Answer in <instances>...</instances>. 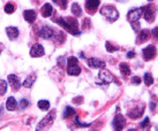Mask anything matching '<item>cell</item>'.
Returning <instances> with one entry per match:
<instances>
[{
  "mask_svg": "<svg viewBox=\"0 0 158 131\" xmlns=\"http://www.w3.org/2000/svg\"><path fill=\"white\" fill-rule=\"evenodd\" d=\"M56 23H58L59 26H61L66 31H68L70 35L77 36L81 34V31L79 30V22L75 18H59L57 20H54Z\"/></svg>",
  "mask_w": 158,
  "mask_h": 131,
  "instance_id": "cell-1",
  "label": "cell"
},
{
  "mask_svg": "<svg viewBox=\"0 0 158 131\" xmlns=\"http://www.w3.org/2000/svg\"><path fill=\"white\" fill-rule=\"evenodd\" d=\"M142 14H143V7H141V8H133L127 14L128 22L132 24L133 29L135 31L140 30V22L139 21H140Z\"/></svg>",
  "mask_w": 158,
  "mask_h": 131,
  "instance_id": "cell-2",
  "label": "cell"
},
{
  "mask_svg": "<svg viewBox=\"0 0 158 131\" xmlns=\"http://www.w3.org/2000/svg\"><path fill=\"white\" fill-rule=\"evenodd\" d=\"M56 116H57L56 109H53V110H51V112L37 124L36 131H48L50 128L52 127L53 122H54V120H56Z\"/></svg>",
  "mask_w": 158,
  "mask_h": 131,
  "instance_id": "cell-3",
  "label": "cell"
},
{
  "mask_svg": "<svg viewBox=\"0 0 158 131\" xmlns=\"http://www.w3.org/2000/svg\"><path fill=\"white\" fill-rule=\"evenodd\" d=\"M101 14L103 16H105L107 18V21L114 22L119 18V12L117 10V8L114 6H111V5H105L101 8Z\"/></svg>",
  "mask_w": 158,
  "mask_h": 131,
  "instance_id": "cell-4",
  "label": "cell"
},
{
  "mask_svg": "<svg viewBox=\"0 0 158 131\" xmlns=\"http://www.w3.org/2000/svg\"><path fill=\"white\" fill-rule=\"evenodd\" d=\"M113 81V77H112V74H111L109 70L106 69H101L99 71V74L97 76V84H99V85H109Z\"/></svg>",
  "mask_w": 158,
  "mask_h": 131,
  "instance_id": "cell-5",
  "label": "cell"
},
{
  "mask_svg": "<svg viewBox=\"0 0 158 131\" xmlns=\"http://www.w3.org/2000/svg\"><path fill=\"white\" fill-rule=\"evenodd\" d=\"M125 127H126V118L121 114H117L112 121L113 131H123Z\"/></svg>",
  "mask_w": 158,
  "mask_h": 131,
  "instance_id": "cell-6",
  "label": "cell"
},
{
  "mask_svg": "<svg viewBox=\"0 0 158 131\" xmlns=\"http://www.w3.org/2000/svg\"><path fill=\"white\" fill-rule=\"evenodd\" d=\"M143 18L148 23H152L155 21V16H156V12H155V7L152 5H148L143 7Z\"/></svg>",
  "mask_w": 158,
  "mask_h": 131,
  "instance_id": "cell-7",
  "label": "cell"
},
{
  "mask_svg": "<svg viewBox=\"0 0 158 131\" xmlns=\"http://www.w3.org/2000/svg\"><path fill=\"white\" fill-rule=\"evenodd\" d=\"M144 109H145V105L144 104H142L140 102L139 105H136L135 107L133 109H131L129 112H128V116L131 118H139L141 117L143 113H144Z\"/></svg>",
  "mask_w": 158,
  "mask_h": 131,
  "instance_id": "cell-8",
  "label": "cell"
},
{
  "mask_svg": "<svg viewBox=\"0 0 158 131\" xmlns=\"http://www.w3.org/2000/svg\"><path fill=\"white\" fill-rule=\"evenodd\" d=\"M156 53H157V50H156V47H155L154 45H149L148 47L143 48V51H142L143 59H144L145 61L152 60V59L156 57Z\"/></svg>",
  "mask_w": 158,
  "mask_h": 131,
  "instance_id": "cell-9",
  "label": "cell"
},
{
  "mask_svg": "<svg viewBox=\"0 0 158 131\" xmlns=\"http://www.w3.org/2000/svg\"><path fill=\"white\" fill-rule=\"evenodd\" d=\"M99 5H101V0H85L84 7L89 14H95Z\"/></svg>",
  "mask_w": 158,
  "mask_h": 131,
  "instance_id": "cell-10",
  "label": "cell"
},
{
  "mask_svg": "<svg viewBox=\"0 0 158 131\" xmlns=\"http://www.w3.org/2000/svg\"><path fill=\"white\" fill-rule=\"evenodd\" d=\"M87 62H88L89 67L92 69H104V67H105V62L97 58H90Z\"/></svg>",
  "mask_w": 158,
  "mask_h": 131,
  "instance_id": "cell-11",
  "label": "cell"
},
{
  "mask_svg": "<svg viewBox=\"0 0 158 131\" xmlns=\"http://www.w3.org/2000/svg\"><path fill=\"white\" fill-rule=\"evenodd\" d=\"M8 82H9L10 87L13 89L14 91H18V90H20V87L22 86V83H21L20 78H19L16 75H14V74L8 75Z\"/></svg>",
  "mask_w": 158,
  "mask_h": 131,
  "instance_id": "cell-12",
  "label": "cell"
},
{
  "mask_svg": "<svg viewBox=\"0 0 158 131\" xmlns=\"http://www.w3.org/2000/svg\"><path fill=\"white\" fill-rule=\"evenodd\" d=\"M40 36L43 39H51L53 36H54V31H53L52 28H50V26H44L40 28Z\"/></svg>",
  "mask_w": 158,
  "mask_h": 131,
  "instance_id": "cell-13",
  "label": "cell"
},
{
  "mask_svg": "<svg viewBox=\"0 0 158 131\" xmlns=\"http://www.w3.org/2000/svg\"><path fill=\"white\" fill-rule=\"evenodd\" d=\"M30 55L32 58H40L44 55V47L40 44H35L30 50Z\"/></svg>",
  "mask_w": 158,
  "mask_h": 131,
  "instance_id": "cell-14",
  "label": "cell"
},
{
  "mask_svg": "<svg viewBox=\"0 0 158 131\" xmlns=\"http://www.w3.org/2000/svg\"><path fill=\"white\" fill-rule=\"evenodd\" d=\"M150 38V31L147 30V29H143V30H141L139 32V35L136 37V44H143L145 43L147 40Z\"/></svg>",
  "mask_w": 158,
  "mask_h": 131,
  "instance_id": "cell-15",
  "label": "cell"
},
{
  "mask_svg": "<svg viewBox=\"0 0 158 131\" xmlns=\"http://www.w3.org/2000/svg\"><path fill=\"white\" fill-rule=\"evenodd\" d=\"M23 18H24V20L28 23L32 24L36 20V12L32 10V9H27V10H24V13H23Z\"/></svg>",
  "mask_w": 158,
  "mask_h": 131,
  "instance_id": "cell-16",
  "label": "cell"
},
{
  "mask_svg": "<svg viewBox=\"0 0 158 131\" xmlns=\"http://www.w3.org/2000/svg\"><path fill=\"white\" fill-rule=\"evenodd\" d=\"M6 34L8 36V38L10 40H15L16 38L19 37V29L18 28H15V26H8V28H6Z\"/></svg>",
  "mask_w": 158,
  "mask_h": 131,
  "instance_id": "cell-17",
  "label": "cell"
},
{
  "mask_svg": "<svg viewBox=\"0 0 158 131\" xmlns=\"http://www.w3.org/2000/svg\"><path fill=\"white\" fill-rule=\"evenodd\" d=\"M53 13V7L50 4L43 5V7L40 8V14L43 18H50Z\"/></svg>",
  "mask_w": 158,
  "mask_h": 131,
  "instance_id": "cell-18",
  "label": "cell"
},
{
  "mask_svg": "<svg viewBox=\"0 0 158 131\" xmlns=\"http://www.w3.org/2000/svg\"><path fill=\"white\" fill-rule=\"evenodd\" d=\"M6 108L8 109L9 112H13V110L18 108V102H16L14 97H9L8 99H7V101H6Z\"/></svg>",
  "mask_w": 158,
  "mask_h": 131,
  "instance_id": "cell-19",
  "label": "cell"
},
{
  "mask_svg": "<svg viewBox=\"0 0 158 131\" xmlns=\"http://www.w3.org/2000/svg\"><path fill=\"white\" fill-rule=\"evenodd\" d=\"M67 74L69 76H79L81 74V68L77 66H72V67H67Z\"/></svg>",
  "mask_w": 158,
  "mask_h": 131,
  "instance_id": "cell-20",
  "label": "cell"
},
{
  "mask_svg": "<svg viewBox=\"0 0 158 131\" xmlns=\"http://www.w3.org/2000/svg\"><path fill=\"white\" fill-rule=\"evenodd\" d=\"M36 78H37V76H36L35 74L29 75V76L24 79V82H23V86L28 87V89H29V87H31V86H32V84L36 82Z\"/></svg>",
  "mask_w": 158,
  "mask_h": 131,
  "instance_id": "cell-21",
  "label": "cell"
},
{
  "mask_svg": "<svg viewBox=\"0 0 158 131\" xmlns=\"http://www.w3.org/2000/svg\"><path fill=\"white\" fill-rule=\"evenodd\" d=\"M72 14L74 15L75 18H80L82 15V8L77 2L72 4Z\"/></svg>",
  "mask_w": 158,
  "mask_h": 131,
  "instance_id": "cell-22",
  "label": "cell"
},
{
  "mask_svg": "<svg viewBox=\"0 0 158 131\" xmlns=\"http://www.w3.org/2000/svg\"><path fill=\"white\" fill-rule=\"evenodd\" d=\"M119 69H120V71H121V74H123V76H129V75H131V68H129V65L125 63V62H123V63L119 65Z\"/></svg>",
  "mask_w": 158,
  "mask_h": 131,
  "instance_id": "cell-23",
  "label": "cell"
},
{
  "mask_svg": "<svg viewBox=\"0 0 158 131\" xmlns=\"http://www.w3.org/2000/svg\"><path fill=\"white\" fill-rule=\"evenodd\" d=\"M74 115H75L74 108H72L69 106L65 108V110H64V118H70V117H73Z\"/></svg>",
  "mask_w": 158,
  "mask_h": 131,
  "instance_id": "cell-24",
  "label": "cell"
},
{
  "mask_svg": "<svg viewBox=\"0 0 158 131\" xmlns=\"http://www.w3.org/2000/svg\"><path fill=\"white\" fill-rule=\"evenodd\" d=\"M143 81H144V84L147 86H150V85L154 84V77L151 76L150 73H145L144 77H143Z\"/></svg>",
  "mask_w": 158,
  "mask_h": 131,
  "instance_id": "cell-25",
  "label": "cell"
},
{
  "mask_svg": "<svg viewBox=\"0 0 158 131\" xmlns=\"http://www.w3.org/2000/svg\"><path fill=\"white\" fill-rule=\"evenodd\" d=\"M37 105H38V108L40 110H48L50 108V102H48V100H40L37 102Z\"/></svg>",
  "mask_w": 158,
  "mask_h": 131,
  "instance_id": "cell-26",
  "label": "cell"
},
{
  "mask_svg": "<svg viewBox=\"0 0 158 131\" xmlns=\"http://www.w3.org/2000/svg\"><path fill=\"white\" fill-rule=\"evenodd\" d=\"M6 91H7V83L4 79H0V97L5 96Z\"/></svg>",
  "mask_w": 158,
  "mask_h": 131,
  "instance_id": "cell-27",
  "label": "cell"
},
{
  "mask_svg": "<svg viewBox=\"0 0 158 131\" xmlns=\"http://www.w3.org/2000/svg\"><path fill=\"white\" fill-rule=\"evenodd\" d=\"M105 46H106V51H107L109 53H113V52H117V51H119V47L114 46L113 44H111L110 42H106Z\"/></svg>",
  "mask_w": 158,
  "mask_h": 131,
  "instance_id": "cell-28",
  "label": "cell"
},
{
  "mask_svg": "<svg viewBox=\"0 0 158 131\" xmlns=\"http://www.w3.org/2000/svg\"><path fill=\"white\" fill-rule=\"evenodd\" d=\"M14 10H15V6L12 2H8V4L5 5V13L6 14H13Z\"/></svg>",
  "mask_w": 158,
  "mask_h": 131,
  "instance_id": "cell-29",
  "label": "cell"
},
{
  "mask_svg": "<svg viewBox=\"0 0 158 131\" xmlns=\"http://www.w3.org/2000/svg\"><path fill=\"white\" fill-rule=\"evenodd\" d=\"M79 65V60L75 57H69L67 59V67H72V66H77Z\"/></svg>",
  "mask_w": 158,
  "mask_h": 131,
  "instance_id": "cell-30",
  "label": "cell"
},
{
  "mask_svg": "<svg viewBox=\"0 0 158 131\" xmlns=\"http://www.w3.org/2000/svg\"><path fill=\"white\" fill-rule=\"evenodd\" d=\"M56 37H58L57 38V43L58 44H61L65 42V35H64V32H58V34H56Z\"/></svg>",
  "mask_w": 158,
  "mask_h": 131,
  "instance_id": "cell-31",
  "label": "cell"
},
{
  "mask_svg": "<svg viewBox=\"0 0 158 131\" xmlns=\"http://www.w3.org/2000/svg\"><path fill=\"white\" fill-rule=\"evenodd\" d=\"M29 106V101L27 100V99H22V100L19 102V107L21 109H24V108H27Z\"/></svg>",
  "mask_w": 158,
  "mask_h": 131,
  "instance_id": "cell-32",
  "label": "cell"
},
{
  "mask_svg": "<svg viewBox=\"0 0 158 131\" xmlns=\"http://www.w3.org/2000/svg\"><path fill=\"white\" fill-rule=\"evenodd\" d=\"M149 124H150V118L149 117H145L144 120L141 122V128H142V129H145V128L148 127Z\"/></svg>",
  "mask_w": 158,
  "mask_h": 131,
  "instance_id": "cell-33",
  "label": "cell"
},
{
  "mask_svg": "<svg viewBox=\"0 0 158 131\" xmlns=\"http://www.w3.org/2000/svg\"><path fill=\"white\" fill-rule=\"evenodd\" d=\"M75 123H76V125H79V127H82V128H88L89 125H90V124H88V123H81L77 116L75 117Z\"/></svg>",
  "mask_w": 158,
  "mask_h": 131,
  "instance_id": "cell-34",
  "label": "cell"
},
{
  "mask_svg": "<svg viewBox=\"0 0 158 131\" xmlns=\"http://www.w3.org/2000/svg\"><path fill=\"white\" fill-rule=\"evenodd\" d=\"M58 4H59V6H60L62 9H66L67 5H68V0H59Z\"/></svg>",
  "mask_w": 158,
  "mask_h": 131,
  "instance_id": "cell-35",
  "label": "cell"
},
{
  "mask_svg": "<svg viewBox=\"0 0 158 131\" xmlns=\"http://www.w3.org/2000/svg\"><path fill=\"white\" fill-rule=\"evenodd\" d=\"M82 26H83V29H90V20L89 18H84L83 20V23H82Z\"/></svg>",
  "mask_w": 158,
  "mask_h": 131,
  "instance_id": "cell-36",
  "label": "cell"
},
{
  "mask_svg": "<svg viewBox=\"0 0 158 131\" xmlns=\"http://www.w3.org/2000/svg\"><path fill=\"white\" fill-rule=\"evenodd\" d=\"M140 83H141V78L139 77V76H134V77H132L133 85H140Z\"/></svg>",
  "mask_w": 158,
  "mask_h": 131,
  "instance_id": "cell-37",
  "label": "cell"
},
{
  "mask_svg": "<svg viewBox=\"0 0 158 131\" xmlns=\"http://www.w3.org/2000/svg\"><path fill=\"white\" fill-rule=\"evenodd\" d=\"M65 62H66V60H65L64 57L58 58V65L60 66V67H64V66H65Z\"/></svg>",
  "mask_w": 158,
  "mask_h": 131,
  "instance_id": "cell-38",
  "label": "cell"
},
{
  "mask_svg": "<svg viewBox=\"0 0 158 131\" xmlns=\"http://www.w3.org/2000/svg\"><path fill=\"white\" fill-rule=\"evenodd\" d=\"M151 34H152V36H154V38L158 39V26H156V28H154V29H152Z\"/></svg>",
  "mask_w": 158,
  "mask_h": 131,
  "instance_id": "cell-39",
  "label": "cell"
},
{
  "mask_svg": "<svg viewBox=\"0 0 158 131\" xmlns=\"http://www.w3.org/2000/svg\"><path fill=\"white\" fill-rule=\"evenodd\" d=\"M135 55H136V53L134 52V51H131V52L127 53V58H128V59H133V58L135 57Z\"/></svg>",
  "mask_w": 158,
  "mask_h": 131,
  "instance_id": "cell-40",
  "label": "cell"
},
{
  "mask_svg": "<svg viewBox=\"0 0 158 131\" xmlns=\"http://www.w3.org/2000/svg\"><path fill=\"white\" fill-rule=\"evenodd\" d=\"M155 107H156V102H150V109H151V112L155 110Z\"/></svg>",
  "mask_w": 158,
  "mask_h": 131,
  "instance_id": "cell-41",
  "label": "cell"
},
{
  "mask_svg": "<svg viewBox=\"0 0 158 131\" xmlns=\"http://www.w3.org/2000/svg\"><path fill=\"white\" fill-rule=\"evenodd\" d=\"M4 51V44L2 43H0V53Z\"/></svg>",
  "mask_w": 158,
  "mask_h": 131,
  "instance_id": "cell-42",
  "label": "cell"
},
{
  "mask_svg": "<svg viewBox=\"0 0 158 131\" xmlns=\"http://www.w3.org/2000/svg\"><path fill=\"white\" fill-rule=\"evenodd\" d=\"M119 2H126V1H128V0H118Z\"/></svg>",
  "mask_w": 158,
  "mask_h": 131,
  "instance_id": "cell-43",
  "label": "cell"
},
{
  "mask_svg": "<svg viewBox=\"0 0 158 131\" xmlns=\"http://www.w3.org/2000/svg\"><path fill=\"white\" fill-rule=\"evenodd\" d=\"M128 131H136V130H135V129H129Z\"/></svg>",
  "mask_w": 158,
  "mask_h": 131,
  "instance_id": "cell-44",
  "label": "cell"
},
{
  "mask_svg": "<svg viewBox=\"0 0 158 131\" xmlns=\"http://www.w3.org/2000/svg\"><path fill=\"white\" fill-rule=\"evenodd\" d=\"M53 1H54V2H57V4H58V1H59V0H53Z\"/></svg>",
  "mask_w": 158,
  "mask_h": 131,
  "instance_id": "cell-45",
  "label": "cell"
},
{
  "mask_svg": "<svg viewBox=\"0 0 158 131\" xmlns=\"http://www.w3.org/2000/svg\"><path fill=\"white\" fill-rule=\"evenodd\" d=\"M149 1H154V0H149Z\"/></svg>",
  "mask_w": 158,
  "mask_h": 131,
  "instance_id": "cell-46",
  "label": "cell"
}]
</instances>
